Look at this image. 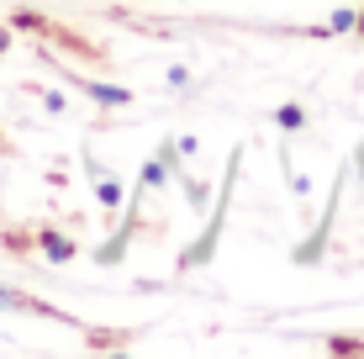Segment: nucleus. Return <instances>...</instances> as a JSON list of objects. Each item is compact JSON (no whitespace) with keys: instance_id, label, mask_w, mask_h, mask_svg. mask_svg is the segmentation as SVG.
Masks as SVG:
<instances>
[{"instance_id":"nucleus-1","label":"nucleus","mask_w":364,"mask_h":359,"mask_svg":"<svg viewBox=\"0 0 364 359\" xmlns=\"http://www.w3.org/2000/svg\"><path fill=\"white\" fill-rule=\"evenodd\" d=\"M237 164H243V143L232 148V164H228V175H222L217 206H211V217H206V227H200V238H196L191 249L180 254V269H196V264H211V259H217V238H222V227H228V206H232V185H237Z\"/></svg>"},{"instance_id":"nucleus-2","label":"nucleus","mask_w":364,"mask_h":359,"mask_svg":"<svg viewBox=\"0 0 364 359\" xmlns=\"http://www.w3.org/2000/svg\"><path fill=\"white\" fill-rule=\"evenodd\" d=\"M0 312H21V317H43V323H74V317L64 312V306L43 301V296H27L16 286H0Z\"/></svg>"},{"instance_id":"nucleus-3","label":"nucleus","mask_w":364,"mask_h":359,"mask_svg":"<svg viewBox=\"0 0 364 359\" xmlns=\"http://www.w3.org/2000/svg\"><path fill=\"white\" fill-rule=\"evenodd\" d=\"M338 195H343V175L333 180V201H328V212H322V222H317V232H311L306 243L296 249V264H317L322 259V243H328V232H333V212H338Z\"/></svg>"},{"instance_id":"nucleus-4","label":"nucleus","mask_w":364,"mask_h":359,"mask_svg":"<svg viewBox=\"0 0 364 359\" xmlns=\"http://www.w3.org/2000/svg\"><path fill=\"white\" fill-rule=\"evenodd\" d=\"M37 249H43L48 259H53V264H69V259L74 254H80V249H74V238H69V232H58V227H37Z\"/></svg>"},{"instance_id":"nucleus-5","label":"nucleus","mask_w":364,"mask_h":359,"mask_svg":"<svg viewBox=\"0 0 364 359\" xmlns=\"http://www.w3.org/2000/svg\"><path fill=\"white\" fill-rule=\"evenodd\" d=\"M74 90H85L100 106H132V90H122V85H100V80H80L74 74Z\"/></svg>"},{"instance_id":"nucleus-6","label":"nucleus","mask_w":364,"mask_h":359,"mask_svg":"<svg viewBox=\"0 0 364 359\" xmlns=\"http://www.w3.org/2000/svg\"><path fill=\"white\" fill-rule=\"evenodd\" d=\"M90 180H95V195H100V212H106V217H117V206H122V185L111 180L100 164H90Z\"/></svg>"},{"instance_id":"nucleus-7","label":"nucleus","mask_w":364,"mask_h":359,"mask_svg":"<svg viewBox=\"0 0 364 359\" xmlns=\"http://www.w3.org/2000/svg\"><path fill=\"white\" fill-rule=\"evenodd\" d=\"M137 338V333H111V328H90V349H127V343Z\"/></svg>"},{"instance_id":"nucleus-8","label":"nucleus","mask_w":364,"mask_h":359,"mask_svg":"<svg viewBox=\"0 0 364 359\" xmlns=\"http://www.w3.org/2000/svg\"><path fill=\"white\" fill-rule=\"evenodd\" d=\"M274 122H280V132H301V127H306V111H301V106L291 101V106H280V111H274Z\"/></svg>"},{"instance_id":"nucleus-9","label":"nucleus","mask_w":364,"mask_h":359,"mask_svg":"<svg viewBox=\"0 0 364 359\" xmlns=\"http://www.w3.org/2000/svg\"><path fill=\"white\" fill-rule=\"evenodd\" d=\"M32 238H37V232H27V227H11V232H6V249H11V254H27V243H32Z\"/></svg>"},{"instance_id":"nucleus-10","label":"nucleus","mask_w":364,"mask_h":359,"mask_svg":"<svg viewBox=\"0 0 364 359\" xmlns=\"http://www.w3.org/2000/svg\"><path fill=\"white\" fill-rule=\"evenodd\" d=\"M328 354H364V338H328Z\"/></svg>"},{"instance_id":"nucleus-11","label":"nucleus","mask_w":364,"mask_h":359,"mask_svg":"<svg viewBox=\"0 0 364 359\" xmlns=\"http://www.w3.org/2000/svg\"><path fill=\"white\" fill-rule=\"evenodd\" d=\"M354 21H359V11H333V21H328V27H333V32H348Z\"/></svg>"},{"instance_id":"nucleus-12","label":"nucleus","mask_w":364,"mask_h":359,"mask_svg":"<svg viewBox=\"0 0 364 359\" xmlns=\"http://www.w3.org/2000/svg\"><path fill=\"white\" fill-rule=\"evenodd\" d=\"M37 101H43L48 111H64V95H58V90H37Z\"/></svg>"},{"instance_id":"nucleus-13","label":"nucleus","mask_w":364,"mask_h":359,"mask_svg":"<svg viewBox=\"0 0 364 359\" xmlns=\"http://www.w3.org/2000/svg\"><path fill=\"white\" fill-rule=\"evenodd\" d=\"M11 37H16V27H11V21H0V53H11Z\"/></svg>"},{"instance_id":"nucleus-14","label":"nucleus","mask_w":364,"mask_h":359,"mask_svg":"<svg viewBox=\"0 0 364 359\" xmlns=\"http://www.w3.org/2000/svg\"><path fill=\"white\" fill-rule=\"evenodd\" d=\"M0 154H11V138H6V132H0Z\"/></svg>"},{"instance_id":"nucleus-15","label":"nucleus","mask_w":364,"mask_h":359,"mask_svg":"<svg viewBox=\"0 0 364 359\" xmlns=\"http://www.w3.org/2000/svg\"><path fill=\"white\" fill-rule=\"evenodd\" d=\"M354 32H359V37H364V11H359V21H354Z\"/></svg>"}]
</instances>
